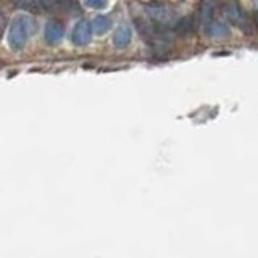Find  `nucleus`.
Masks as SVG:
<instances>
[{"label": "nucleus", "instance_id": "1", "mask_svg": "<svg viewBox=\"0 0 258 258\" xmlns=\"http://www.w3.org/2000/svg\"><path fill=\"white\" fill-rule=\"evenodd\" d=\"M32 32V21L29 16L19 15L11 21L8 29V45L11 50L19 52L24 49L26 42Z\"/></svg>", "mask_w": 258, "mask_h": 258}, {"label": "nucleus", "instance_id": "2", "mask_svg": "<svg viewBox=\"0 0 258 258\" xmlns=\"http://www.w3.org/2000/svg\"><path fill=\"white\" fill-rule=\"evenodd\" d=\"M92 37V26L91 23H87L86 19H81L76 23V26L73 28L71 32V40L74 45H86L89 44V40Z\"/></svg>", "mask_w": 258, "mask_h": 258}, {"label": "nucleus", "instance_id": "3", "mask_svg": "<svg viewBox=\"0 0 258 258\" xmlns=\"http://www.w3.org/2000/svg\"><path fill=\"white\" fill-rule=\"evenodd\" d=\"M63 34H65L63 24L60 21H55V19L49 21L44 28V39L49 45H57L63 39Z\"/></svg>", "mask_w": 258, "mask_h": 258}, {"label": "nucleus", "instance_id": "4", "mask_svg": "<svg viewBox=\"0 0 258 258\" xmlns=\"http://www.w3.org/2000/svg\"><path fill=\"white\" fill-rule=\"evenodd\" d=\"M129 42H131V28L126 26V24L120 26V28L117 29V32H115V36H113L115 47H118V49H125Z\"/></svg>", "mask_w": 258, "mask_h": 258}, {"label": "nucleus", "instance_id": "5", "mask_svg": "<svg viewBox=\"0 0 258 258\" xmlns=\"http://www.w3.org/2000/svg\"><path fill=\"white\" fill-rule=\"evenodd\" d=\"M92 31L96 32V34H104L107 32L108 29H110V26H112V19L105 16V15H97L96 18H94V21H92Z\"/></svg>", "mask_w": 258, "mask_h": 258}, {"label": "nucleus", "instance_id": "6", "mask_svg": "<svg viewBox=\"0 0 258 258\" xmlns=\"http://www.w3.org/2000/svg\"><path fill=\"white\" fill-rule=\"evenodd\" d=\"M5 26H6V18L2 11H0V39L3 36V31H5Z\"/></svg>", "mask_w": 258, "mask_h": 258}, {"label": "nucleus", "instance_id": "7", "mask_svg": "<svg viewBox=\"0 0 258 258\" xmlns=\"http://www.w3.org/2000/svg\"><path fill=\"white\" fill-rule=\"evenodd\" d=\"M87 5L92 6V8H104L107 3L105 2H87Z\"/></svg>", "mask_w": 258, "mask_h": 258}]
</instances>
